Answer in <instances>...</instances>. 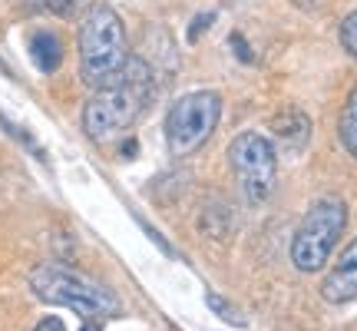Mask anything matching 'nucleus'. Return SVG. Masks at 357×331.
<instances>
[{"mask_svg": "<svg viewBox=\"0 0 357 331\" xmlns=\"http://www.w3.org/2000/svg\"><path fill=\"white\" fill-rule=\"evenodd\" d=\"M30 288L40 302L47 305L70 308L83 318H102L119 311V302L109 288H102L100 281L79 275L66 265H40L30 272Z\"/></svg>", "mask_w": 357, "mask_h": 331, "instance_id": "3", "label": "nucleus"}, {"mask_svg": "<svg viewBox=\"0 0 357 331\" xmlns=\"http://www.w3.org/2000/svg\"><path fill=\"white\" fill-rule=\"evenodd\" d=\"M33 331H66V325H63L60 318H53V315H47V318L40 321V325H37Z\"/></svg>", "mask_w": 357, "mask_h": 331, "instance_id": "15", "label": "nucleus"}, {"mask_svg": "<svg viewBox=\"0 0 357 331\" xmlns=\"http://www.w3.org/2000/svg\"><path fill=\"white\" fill-rule=\"evenodd\" d=\"M337 136L344 142V149L357 159V89H351L344 110H341V123H337Z\"/></svg>", "mask_w": 357, "mask_h": 331, "instance_id": "10", "label": "nucleus"}, {"mask_svg": "<svg viewBox=\"0 0 357 331\" xmlns=\"http://www.w3.org/2000/svg\"><path fill=\"white\" fill-rule=\"evenodd\" d=\"M229 166L235 172V179H238V189H242L248 205H261L275 192L278 153H275V142L268 136H261V133L235 136L229 146Z\"/></svg>", "mask_w": 357, "mask_h": 331, "instance_id": "6", "label": "nucleus"}, {"mask_svg": "<svg viewBox=\"0 0 357 331\" xmlns=\"http://www.w3.org/2000/svg\"><path fill=\"white\" fill-rule=\"evenodd\" d=\"M146 100H149V70L142 60L129 57L123 77L109 87H100L93 93V100L83 106L86 136L96 142L119 136L123 129H129L139 119V113L146 110Z\"/></svg>", "mask_w": 357, "mask_h": 331, "instance_id": "2", "label": "nucleus"}, {"mask_svg": "<svg viewBox=\"0 0 357 331\" xmlns=\"http://www.w3.org/2000/svg\"><path fill=\"white\" fill-rule=\"evenodd\" d=\"M205 302H208V308H212V311H215L218 318L231 321V325H245V318H242V315H238V311H235V308L229 305V302H225V298H218V295H208V298H205Z\"/></svg>", "mask_w": 357, "mask_h": 331, "instance_id": "13", "label": "nucleus"}, {"mask_svg": "<svg viewBox=\"0 0 357 331\" xmlns=\"http://www.w3.org/2000/svg\"><path fill=\"white\" fill-rule=\"evenodd\" d=\"M344 229H347V205L341 199H334V196L318 199L305 212V219L298 222V229H294V239H291L294 268L305 272V275L321 272L328 265L337 239L344 235Z\"/></svg>", "mask_w": 357, "mask_h": 331, "instance_id": "4", "label": "nucleus"}, {"mask_svg": "<svg viewBox=\"0 0 357 331\" xmlns=\"http://www.w3.org/2000/svg\"><path fill=\"white\" fill-rule=\"evenodd\" d=\"M222 119V96L215 89H195L172 103L166 113V146L176 159H189L212 140Z\"/></svg>", "mask_w": 357, "mask_h": 331, "instance_id": "5", "label": "nucleus"}, {"mask_svg": "<svg viewBox=\"0 0 357 331\" xmlns=\"http://www.w3.org/2000/svg\"><path fill=\"white\" fill-rule=\"evenodd\" d=\"M212 20H215V13H205V17H195V20H192V27H189V40H192V43L199 40V34H205V30H208V24H212Z\"/></svg>", "mask_w": 357, "mask_h": 331, "instance_id": "14", "label": "nucleus"}, {"mask_svg": "<svg viewBox=\"0 0 357 331\" xmlns=\"http://www.w3.org/2000/svg\"><path fill=\"white\" fill-rule=\"evenodd\" d=\"M275 133L288 142H305L311 136V119L298 110H284L281 116H275Z\"/></svg>", "mask_w": 357, "mask_h": 331, "instance_id": "9", "label": "nucleus"}, {"mask_svg": "<svg viewBox=\"0 0 357 331\" xmlns=\"http://www.w3.org/2000/svg\"><path fill=\"white\" fill-rule=\"evenodd\" d=\"M0 73H3V77H10V70H7V64H3V57H0Z\"/></svg>", "mask_w": 357, "mask_h": 331, "instance_id": "16", "label": "nucleus"}, {"mask_svg": "<svg viewBox=\"0 0 357 331\" xmlns=\"http://www.w3.org/2000/svg\"><path fill=\"white\" fill-rule=\"evenodd\" d=\"M321 295L331 305H344V302L357 298V239L337 255V262L328 272V279L321 281Z\"/></svg>", "mask_w": 357, "mask_h": 331, "instance_id": "7", "label": "nucleus"}, {"mask_svg": "<svg viewBox=\"0 0 357 331\" xmlns=\"http://www.w3.org/2000/svg\"><path fill=\"white\" fill-rule=\"evenodd\" d=\"M79 77L93 89L109 87L129 64L126 27L109 3H93L79 20Z\"/></svg>", "mask_w": 357, "mask_h": 331, "instance_id": "1", "label": "nucleus"}, {"mask_svg": "<svg viewBox=\"0 0 357 331\" xmlns=\"http://www.w3.org/2000/svg\"><path fill=\"white\" fill-rule=\"evenodd\" d=\"M30 60H33V66L40 73H53L56 66L63 64V40H60V34L37 30L30 37Z\"/></svg>", "mask_w": 357, "mask_h": 331, "instance_id": "8", "label": "nucleus"}, {"mask_svg": "<svg viewBox=\"0 0 357 331\" xmlns=\"http://www.w3.org/2000/svg\"><path fill=\"white\" fill-rule=\"evenodd\" d=\"M341 43H344V50L357 60V10L347 13L344 20H341Z\"/></svg>", "mask_w": 357, "mask_h": 331, "instance_id": "12", "label": "nucleus"}, {"mask_svg": "<svg viewBox=\"0 0 357 331\" xmlns=\"http://www.w3.org/2000/svg\"><path fill=\"white\" fill-rule=\"evenodd\" d=\"M0 126L7 129V133H10L13 140H20L26 146V149H30V153L37 156V159H47V153H43V149H40L37 146V140H33V136H26L24 133V126H17V123H10V119H7V116H0Z\"/></svg>", "mask_w": 357, "mask_h": 331, "instance_id": "11", "label": "nucleus"}, {"mask_svg": "<svg viewBox=\"0 0 357 331\" xmlns=\"http://www.w3.org/2000/svg\"><path fill=\"white\" fill-rule=\"evenodd\" d=\"M79 331H100V325H93V321H89V325H83Z\"/></svg>", "mask_w": 357, "mask_h": 331, "instance_id": "17", "label": "nucleus"}]
</instances>
